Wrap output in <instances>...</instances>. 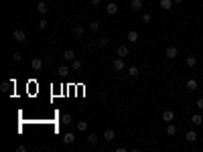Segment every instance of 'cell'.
Here are the masks:
<instances>
[{
    "label": "cell",
    "mask_w": 203,
    "mask_h": 152,
    "mask_svg": "<svg viewBox=\"0 0 203 152\" xmlns=\"http://www.w3.org/2000/svg\"><path fill=\"white\" fill-rule=\"evenodd\" d=\"M195 103H197V110H201V112H203V98H199Z\"/></svg>",
    "instance_id": "4dcf8cb0"
},
{
    "label": "cell",
    "mask_w": 203,
    "mask_h": 152,
    "mask_svg": "<svg viewBox=\"0 0 203 152\" xmlns=\"http://www.w3.org/2000/svg\"><path fill=\"white\" fill-rule=\"evenodd\" d=\"M173 4H183V0H173Z\"/></svg>",
    "instance_id": "d590c367"
},
{
    "label": "cell",
    "mask_w": 203,
    "mask_h": 152,
    "mask_svg": "<svg viewBox=\"0 0 203 152\" xmlns=\"http://www.w3.org/2000/svg\"><path fill=\"white\" fill-rule=\"evenodd\" d=\"M118 10H120V8H118V4H116V2H110V4L106 6V12H108V14H110V16L118 14Z\"/></svg>",
    "instance_id": "5b68a950"
},
{
    "label": "cell",
    "mask_w": 203,
    "mask_h": 152,
    "mask_svg": "<svg viewBox=\"0 0 203 152\" xmlns=\"http://www.w3.org/2000/svg\"><path fill=\"white\" fill-rule=\"evenodd\" d=\"M201 136H203V132H201Z\"/></svg>",
    "instance_id": "8d00e7d4"
},
{
    "label": "cell",
    "mask_w": 203,
    "mask_h": 152,
    "mask_svg": "<svg viewBox=\"0 0 203 152\" xmlns=\"http://www.w3.org/2000/svg\"><path fill=\"white\" fill-rule=\"evenodd\" d=\"M87 142H89V144H97V136H96V134H89V136H87Z\"/></svg>",
    "instance_id": "83f0119b"
},
{
    "label": "cell",
    "mask_w": 203,
    "mask_h": 152,
    "mask_svg": "<svg viewBox=\"0 0 203 152\" xmlns=\"http://www.w3.org/2000/svg\"><path fill=\"white\" fill-rule=\"evenodd\" d=\"M116 55H118V57H122V59H124V57H128V55H130V49H128L126 45H120V47H118V49H116Z\"/></svg>",
    "instance_id": "277c9868"
},
{
    "label": "cell",
    "mask_w": 203,
    "mask_h": 152,
    "mask_svg": "<svg viewBox=\"0 0 203 152\" xmlns=\"http://www.w3.org/2000/svg\"><path fill=\"white\" fill-rule=\"evenodd\" d=\"M69 71H71V69H69L67 65H61V67H59V75H67Z\"/></svg>",
    "instance_id": "484cf974"
},
{
    "label": "cell",
    "mask_w": 203,
    "mask_h": 152,
    "mask_svg": "<svg viewBox=\"0 0 203 152\" xmlns=\"http://www.w3.org/2000/svg\"><path fill=\"white\" fill-rule=\"evenodd\" d=\"M37 12H39V14H47V4H45V2H39V4H37Z\"/></svg>",
    "instance_id": "ffe728a7"
},
{
    "label": "cell",
    "mask_w": 203,
    "mask_h": 152,
    "mask_svg": "<svg viewBox=\"0 0 203 152\" xmlns=\"http://www.w3.org/2000/svg\"><path fill=\"white\" fill-rule=\"evenodd\" d=\"M112 69H114V71H124V69H126L124 59H122V57H116V59L112 61Z\"/></svg>",
    "instance_id": "6da1fadb"
},
{
    "label": "cell",
    "mask_w": 203,
    "mask_h": 152,
    "mask_svg": "<svg viewBox=\"0 0 203 152\" xmlns=\"http://www.w3.org/2000/svg\"><path fill=\"white\" fill-rule=\"evenodd\" d=\"M114 138H116V134H114V130H110V128H108L106 132H104V140H106V142H112Z\"/></svg>",
    "instance_id": "9a60e30c"
},
{
    "label": "cell",
    "mask_w": 203,
    "mask_h": 152,
    "mask_svg": "<svg viewBox=\"0 0 203 152\" xmlns=\"http://www.w3.org/2000/svg\"><path fill=\"white\" fill-rule=\"evenodd\" d=\"M126 41H128V43H138V33H136V30H130V33L126 34Z\"/></svg>",
    "instance_id": "52a82bcc"
},
{
    "label": "cell",
    "mask_w": 203,
    "mask_h": 152,
    "mask_svg": "<svg viewBox=\"0 0 203 152\" xmlns=\"http://www.w3.org/2000/svg\"><path fill=\"white\" fill-rule=\"evenodd\" d=\"M77 130H79V132H85V130H87V122H85V120H77Z\"/></svg>",
    "instance_id": "603a6c76"
},
{
    "label": "cell",
    "mask_w": 203,
    "mask_h": 152,
    "mask_svg": "<svg viewBox=\"0 0 203 152\" xmlns=\"http://www.w3.org/2000/svg\"><path fill=\"white\" fill-rule=\"evenodd\" d=\"M150 20H152V16H150L148 12H144V14H142V22H150Z\"/></svg>",
    "instance_id": "f1b7e54d"
},
{
    "label": "cell",
    "mask_w": 203,
    "mask_h": 152,
    "mask_svg": "<svg viewBox=\"0 0 203 152\" xmlns=\"http://www.w3.org/2000/svg\"><path fill=\"white\" fill-rule=\"evenodd\" d=\"M12 83V81H4V83H2V91H8V85Z\"/></svg>",
    "instance_id": "1f68e13d"
},
{
    "label": "cell",
    "mask_w": 203,
    "mask_h": 152,
    "mask_svg": "<svg viewBox=\"0 0 203 152\" xmlns=\"http://www.w3.org/2000/svg\"><path fill=\"white\" fill-rule=\"evenodd\" d=\"M63 124H71L73 122V118H71V114H63Z\"/></svg>",
    "instance_id": "4316f807"
},
{
    "label": "cell",
    "mask_w": 203,
    "mask_h": 152,
    "mask_svg": "<svg viewBox=\"0 0 203 152\" xmlns=\"http://www.w3.org/2000/svg\"><path fill=\"white\" fill-rule=\"evenodd\" d=\"M79 69H81V61H79V59H73L71 61V71H79Z\"/></svg>",
    "instance_id": "7402d4cb"
},
{
    "label": "cell",
    "mask_w": 203,
    "mask_h": 152,
    "mask_svg": "<svg viewBox=\"0 0 203 152\" xmlns=\"http://www.w3.org/2000/svg\"><path fill=\"white\" fill-rule=\"evenodd\" d=\"M201 89H203V85H201Z\"/></svg>",
    "instance_id": "74e56055"
},
{
    "label": "cell",
    "mask_w": 203,
    "mask_h": 152,
    "mask_svg": "<svg viewBox=\"0 0 203 152\" xmlns=\"http://www.w3.org/2000/svg\"><path fill=\"white\" fill-rule=\"evenodd\" d=\"M43 63H45V59H39V57H37V59L31 61V67H33L35 71H41V69H43Z\"/></svg>",
    "instance_id": "8992f818"
},
{
    "label": "cell",
    "mask_w": 203,
    "mask_h": 152,
    "mask_svg": "<svg viewBox=\"0 0 203 152\" xmlns=\"http://www.w3.org/2000/svg\"><path fill=\"white\" fill-rule=\"evenodd\" d=\"M185 65H187V67H191V69H193L195 65H197V57H195V55H189L187 59H185Z\"/></svg>",
    "instance_id": "9c48e42d"
},
{
    "label": "cell",
    "mask_w": 203,
    "mask_h": 152,
    "mask_svg": "<svg viewBox=\"0 0 203 152\" xmlns=\"http://www.w3.org/2000/svg\"><path fill=\"white\" fill-rule=\"evenodd\" d=\"M130 6H132L134 10H142V8H144V2H142V0H132Z\"/></svg>",
    "instance_id": "2e32d148"
},
{
    "label": "cell",
    "mask_w": 203,
    "mask_h": 152,
    "mask_svg": "<svg viewBox=\"0 0 203 152\" xmlns=\"http://www.w3.org/2000/svg\"><path fill=\"white\" fill-rule=\"evenodd\" d=\"M89 30H92V33H97V30H100V22H97V20H92V22H89Z\"/></svg>",
    "instance_id": "cb8c5ba5"
},
{
    "label": "cell",
    "mask_w": 203,
    "mask_h": 152,
    "mask_svg": "<svg viewBox=\"0 0 203 152\" xmlns=\"http://www.w3.org/2000/svg\"><path fill=\"white\" fill-rule=\"evenodd\" d=\"M185 140H187V142H195V140H197V134H195L193 130H189V132L185 134Z\"/></svg>",
    "instance_id": "ac0fdd59"
},
{
    "label": "cell",
    "mask_w": 203,
    "mask_h": 152,
    "mask_svg": "<svg viewBox=\"0 0 203 152\" xmlns=\"http://www.w3.org/2000/svg\"><path fill=\"white\" fill-rule=\"evenodd\" d=\"M43 59H45V63H53V57H51V55H45Z\"/></svg>",
    "instance_id": "836d02e7"
},
{
    "label": "cell",
    "mask_w": 203,
    "mask_h": 152,
    "mask_svg": "<svg viewBox=\"0 0 203 152\" xmlns=\"http://www.w3.org/2000/svg\"><path fill=\"white\" fill-rule=\"evenodd\" d=\"M83 33H85V29H83L81 25H75V26H73V34H75L77 39H81V37H83Z\"/></svg>",
    "instance_id": "8fae6325"
},
{
    "label": "cell",
    "mask_w": 203,
    "mask_h": 152,
    "mask_svg": "<svg viewBox=\"0 0 203 152\" xmlns=\"http://www.w3.org/2000/svg\"><path fill=\"white\" fill-rule=\"evenodd\" d=\"M39 29H41V30L47 29V20H45V18H41V20H39Z\"/></svg>",
    "instance_id": "f546056e"
},
{
    "label": "cell",
    "mask_w": 203,
    "mask_h": 152,
    "mask_svg": "<svg viewBox=\"0 0 203 152\" xmlns=\"http://www.w3.org/2000/svg\"><path fill=\"white\" fill-rule=\"evenodd\" d=\"M63 142L67 144V146H69V144H73V142H75V134H71V132L63 134Z\"/></svg>",
    "instance_id": "ba28073f"
},
{
    "label": "cell",
    "mask_w": 203,
    "mask_h": 152,
    "mask_svg": "<svg viewBox=\"0 0 203 152\" xmlns=\"http://www.w3.org/2000/svg\"><path fill=\"white\" fill-rule=\"evenodd\" d=\"M12 39H14L16 43H24V41H27V34H24V30L16 29L14 33H12Z\"/></svg>",
    "instance_id": "3957f363"
},
{
    "label": "cell",
    "mask_w": 203,
    "mask_h": 152,
    "mask_svg": "<svg viewBox=\"0 0 203 152\" xmlns=\"http://www.w3.org/2000/svg\"><path fill=\"white\" fill-rule=\"evenodd\" d=\"M128 75H130V77H138V75H140V69L136 67V65H130V67H128Z\"/></svg>",
    "instance_id": "5bb4252c"
},
{
    "label": "cell",
    "mask_w": 203,
    "mask_h": 152,
    "mask_svg": "<svg viewBox=\"0 0 203 152\" xmlns=\"http://www.w3.org/2000/svg\"><path fill=\"white\" fill-rule=\"evenodd\" d=\"M108 43H110L108 37H100V39H97V45H100V47H108Z\"/></svg>",
    "instance_id": "d4e9b609"
},
{
    "label": "cell",
    "mask_w": 203,
    "mask_h": 152,
    "mask_svg": "<svg viewBox=\"0 0 203 152\" xmlns=\"http://www.w3.org/2000/svg\"><path fill=\"white\" fill-rule=\"evenodd\" d=\"M159 6H160L163 10H171L175 4H173V0H160V2H159Z\"/></svg>",
    "instance_id": "30bf717a"
},
{
    "label": "cell",
    "mask_w": 203,
    "mask_h": 152,
    "mask_svg": "<svg viewBox=\"0 0 203 152\" xmlns=\"http://www.w3.org/2000/svg\"><path fill=\"white\" fill-rule=\"evenodd\" d=\"M63 59H65V61H73V59H75L73 49H67V51H65V53H63Z\"/></svg>",
    "instance_id": "e0dca14e"
},
{
    "label": "cell",
    "mask_w": 203,
    "mask_h": 152,
    "mask_svg": "<svg viewBox=\"0 0 203 152\" xmlns=\"http://www.w3.org/2000/svg\"><path fill=\"white\" fill-rule=\"evenodd\" d=\"M100 2H102V0H89V4H92V6H97Z\"/></svg>",
    "instance_id": "e575fe53"
},
{
    "label": "cell",
    "mask_w": 203,
    "mask_h": 152,
    "mask_svg": "<svg viewBox=\"0 0 203 152\" xmlns=\"http://www.w3.org/2000/svg\"><path fill=\"white\" fill-rule=\"evenodd\" d=\"M12 59H14V61H20V59H23V55H20V53H12Z\"/></svg>",
    "instance_id": "d6a6232c"
},
{
    "label": "cell",
    "mask_w": 203,
    "mask_h": 152,
    "mask_svg": "<svg viewBox=\"0 0 203 152\" xmlns=\"http://www.w3.org/2000/svg\"><path fill=\"white\" fill-rule=\"evenodd\" d=\"M177 55H179V51H177V47H167V49H164V57H167V59H177Z\"/></svg>",
    "instance_id": "7a4b0ae2"
},
{
    "label": "cell",
    "mask_w": 203,
    "mask_h": 152,
    "mask_svg": "<svg viewBox=\"0 0 203 152\" xmlns=\"http://www.w3.org/2000/svg\"><path fill=\"white\" fill-rule=\"evenodd\" d=\"M167 134H169V136H175V134H177V126H175L173 122L167 126Z\"/></svg>",
    "instance_id": "44dd1931"
},
{
    "label": "cell",
    "mask_w": 203,
    "mask_h": 152,
    "mask_svg": "<svg viewBox=\"0 0 203 152\" xmlns=\"http://www.w3.org/2000/svg\"><path fill=\"white\" fill-rule=\"evenodd\" d=\"M163 120H164L167 124H171V122L175 120V112H171V110H167V112L163 114Z\"/></svg>",
    "instance_id": "7c38bea8"
},
{
    "label": "cell",
    "mask_w": 203,
    "mask_h": 152,
    "mask_svg": "<svg viewBox=\"0 0 203 152\" xmlns=\"http://www.w3.org/2000/svg\"><path fill=\"white\" fill-rule=\"evenodd\" d=\"M197 87H199V85H197V81H195V79L191 77V79H189V81H187V89H189V91H195V89H197Z\"/></svg>",
    "instance_id": "d6986e66"
},
{
    "label": "cell",
    "mask_w": 203,
    "mask_h": 152,
    "mask_svg": "<svg viewBox=\"0 0 203 152\" xmlns=\"http://www.w3.org/2000/svg\"><path fill=\"white\" fill-rule=\"evenodd\" d=\"M191 122H193V126H201V124H203V116H201V114H193V116H191Z\"/></svg>",
    "instance_id": "4fadbf2b"
}]
</instances>
